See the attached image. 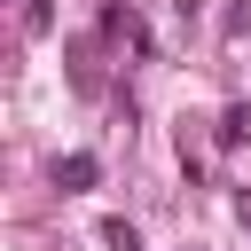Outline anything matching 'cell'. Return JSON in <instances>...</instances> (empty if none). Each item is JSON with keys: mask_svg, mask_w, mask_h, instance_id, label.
Instances as JSON below:
<instances>
[{"mask_svg": "<svg viewBox=\"0 0 251 251\" xmlns=\"http://www.w3.org/2000/svg\"><path fill=\"white\" fill-rule=\"evenodd\" d=\"M243 133H251V110H227V118H220V141H227V149H235V141H243Z\"/></svg>", "mask_w": 251, "mask_h": 251, "instance_id": "7a4b0ae2", "label": "cell"}, {"mask_svg": "<svg viewBox=\"0 0 251 251\" xmlns=\"http://www.w3.org/2000/svg\"><path fill=\"white\" fill-rule=\"evenodd\" d=\"M102 180V165L86 157V149H71V157H55V188H94Z\"/></svg>", "mask_w": 251, "mask_h": 251, "instance_id": "6da1fadb", "label": "cell"}, {"mask_svg": "<svg viewBox=\"0 0 251 251\" xmlns=\"http://www.w3.org/2000/svg\"><path fill=\"white\" fill-rule=\"evenodd\" d=\"M102 243H110V251H141V235H133L126 220H110V227H102Z\"/></svg>", "mask_w": 251, "mask_h": 251, "instance_id": "3957f363", "label": "cell"}]
</instances>
